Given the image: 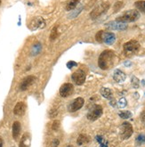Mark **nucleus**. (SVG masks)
Returning <instances> with one entry per match:
<instances>
[{"instance_id":"f257e3e1","label":"nucleus","mask_w":145,"mask_h":147,"mask_svg":"<svg viewBox=\"0 0 145 147\" xmlns=\"http://www.w3.org/2000/svg\"><path fill=\"white\" fill-rule=\"evenodd\" d=\"M116 62V55L111 50H105L101 54L98 60V65L101 70H109Z\"/></svg>"},{"instance_id":"f03ea898","label":"nucleus","mask_w":145,"mask_h":147,"mask_svg":"<svg viewBox=\"0 0 145 147\" xmlns=\"http://www.w3.org/2000/svg\"><path fill=\"white\" fill-rule=\"evenodd\" d=\"M140 17V13L137 10H128L125 12L123 14H121L117 18V22H122V23H127V22H133L138 20Z\"/></svg>"},{"instance_id":"7ed1b4c3","label":"nucleus","mask_w":145,"mask_h":147,"mask_svg":"<svg viewBox=\"0 0 145 147\" xmlns=\"http://www.w3.org/2000/svg\"><path fill=\"white\" fill-rule=\"evenodd\" d=\"M101 115H102V107L99 105H95L88 111L87 117L89 120L95 121V120L98 119Z\"/></svg>"},{"instance_id":"20e7f679","label":"nucleus","mask_w":145,"mask_h":147,"mask_svg":"<svg viewBox=\"0 0 145 147\" xmlns=\"http://www.w3.org/2000/svg\"><path fill=\"white\" fill-rule=\"evenodd\" d=\"M140 48V44L136 40H130L124 45V51L126 55H134L138 52Z\"/></svg>"},{"instance_id":"39448f33","label":"nucleus","mask_w":145,"mask_h":147,"mask_svg":"<svg viewBox=\"0 0 145 147\" xmlns=\"http://www.w3.org/2000/svg\"><path fill=\"white\" fill-rule=\"evenodd\" d=\"M109 5L108 2H104L100 4L98 6H96L95 9L93 10V12L91 13V17L93 19H95L97 17H99L100 15H101L102 13H104L105 12H107V10L109 9Z\"/></svg>"},{"instance_id":"423d86ee","label":"nucleus","mask_w":145,"mask_h":147,"mask_svg":"<svg viewBox=\"0 0 145 147\" xmlns=\"http://www.w3.org/2000/svg\"><path fill=\"white\" fill-rule=\"evenodd\" d=\"M133 134V127L129 122H124L120 127V136L122 139L126 140L132 136Z\"/></svg>"},{"instance_id":"0eeeda50","label":"nucleus","mask_w":145,"mask_h":147,"mask_svg":"<svg viewBox=\"0 0 145 147\" xmlns=\"http://www.w3.org/2000/svg\"><path fill=\"white\" fill-rule=\"evenodd\" d=\"M71 79L76 83V85L81 86L86 81V73L82 70H78L72 74Z\"/></svg>"},{"instance_id":"6e6552de","label":"nucleus","mask_w":145,"mask_h":147,"mask_svg":"<svg viewBox=\"0 0 145 147\" xmlns=\"http://www.w3.org/2000/svg\"><path fill=\"white\" fill-rule=\"evenodd\" d=\"M84 102H85V100L82 97L76 98L70 103V105L68 106V111L70 112H74V111H79V109L83 107Z\"/></svg>"},{"instance_id":"1a4fd4ad","label":"nucleus","mask_w":145,"mask_h":147,"mask_svg":"<svg viewBox=\"0 0 145 147\" xmlns=\"http://www.w3.org/2000/svg\"><path fill=\"white\" fill-rule=\"evenodd\" d=\"M73 90H74V88L72 84L65 83L61 86V88H60V94H61L62 97H68L73 93Z\"/></svg>"},{"instance_id":"9d476101","label":"nucleus","mask_w":145,"mask_h":147,"mask_svg":"<svg viewBox=\"0 0 145 147\" xmlns=\"http://www.w3.org/2000/svg\"><path fill=\"white\" fill-rule=\"evenodd\" d=\"M116 40L115 34L112 32H104L101 31V41L104 42L107 45H112Z\"/></svg>"},{"instance_id":"9b49d317","label":"nucleus","mask_w":145,"mask_h":147,"mask_svg":"<svg viewBox=\"0 0 145 147\" xmlns=\"http://www.w3.org/2000/svg\"><path fill=\"white\" fill-rule=\"evenodd\" d=\"M36 78L34 76H28L26 77L25 79L22 80L21 85H20V89L21 91H24V90H27L30 86L33 84V82L35 81Z\"/></svg>"},{"instance_id":"f8f14e48","label":"nucleus","mask_w":145,"mask_h":147,"mask_svg":"<svg viewBox=\"0 0 145 147\" xmlns=\"http://www.w3.org/2000/svg\"><path fill=\"white\" fill-rule=\"evenodd\" d=\"M106 27L110 30H124L127 28V25L126 23H122L119 22H111L106 24Z\"/></svg>"},{"instance_id":"ddd939ff","label":"nucleus","mask_w":145,"mask_h":147,"mask_svg":"<svg viewBox=\"0 0 145 147\" xmlns=\"http://www.w3.org/2000/svg\"><path fill=\"white\" fill-rule=\"evenodd\" d=\"M25 111H26V105L23 102H19L14 106L13 113L17 116H22L25 113Z\"/></svg>"},{"instance_id":"4468645a","label":"nucleus","mask_w":145,"mask_h":147,"mask_svg":"<svg viewBox=\"0 0 145 147\" xmlns=\"http://www.w3.org/2000/svg\"><path fill=\"white\" fill-rule=\"evenodd\" d=\"M31 29L32 30H36V29H38V28H43L45 27V21L43 20V18H41V17H37V18L33 19L31 21Z\"/></svg>"},{"instance_id":"2eb2a0df","label":"nucleus","mask_w":145,"mask_h":147,"mask_svg":"<svg viewBox=\"0 0 145 147\" xmlns=\"http://www.w3.org/2000/svg\"><path fill=\"white\" fill-rule=\"evenodd\" d=\"M126 76L125 72H123L120 70H115V71L113 73V79L116 82H117V83L124 82L126 80Z\"/></svg>"},{"instance_id":"dca6fc26","label":"nucleus","mask_w":145,"mask_h":147,"mask_svg":"<svg viewBox=\"0 0 145 147\" xmlns=\"http://www.w3.org/2000/svg\"><path fill=\"white\" fill-rule=\"evenodd\" d=\"M21 123L19 121H14L13 125V136L14 138V140H18L19 136L21 134Z\"/></svg>"},{"instance_id":"f3484780","label":"nucleus","mask_w":145,"mask_h":147,"mask_svg":"<svg viewBox=\"0 0 145 147\" xmlns=\"http://www.w3.org/2000/svg\"><path fill=\"white\" fill-rule=\"evenodd\" d=\"M30 134H24L21 137V140L20 142V147H30Z\"/></svg>"},{"instance_id":"a211bd4d","label":"nucleus","mask_w":145,"mask_h":147,"mask_svg":"<svg viewBox=\"0 0 145 147\" xmlns=\"http://www.w3.org/2000/svg\"><path fill=\"white\" fill-rule=\"evenodd\" d=\"M100 92H101V94L104 98H107V99H111L112 98V91L110 90L109 88H101Z\"/></svg>"},{"instance_id":"6ab92c4d","label":"nucleus","mask_w":145,"mask_h":147,"mask_svg":"<svg viewBox=\"0 0 145 147\" xmlns=\"http://www.w3.org/2000/svg\"><path fill=\"white\" fill-rule=\"evenodd\" d=\"M89 141H90V137L88 136L85 135V134H81V135H79L78 140H77V144L79 145H83L85 144H87Z\"/></svg>"},{"instance_id":"aec40b11","label":"nucleus","mask_w":145,"mask_h":147,"mask_svg":"<svg viewBox=\"0 0 145 147\" xmlns=\"http://www.w3.org/2000/svg\"><path fill=\"white\" fill-rule=\"evenodd\" d=\"M95 139H96V141L99 143V144H100L101 147H108V146H109L108 141L105 139V138H104L103 136H96Z\"/></svg>"},{"instance_id":"412c9836","label":"nucleus","mask_w":145,"mask_h":147,"mask_svg":"<svg viewBox=\"0 0 145 147\" xmlns=\"http://www.w3.org/2000/svg\"><path fill=\"white\" fill-rule=\"evenodd\" d=\"M134 5L140 12L145 13V1H144V0H141V1L135 2Z\"/></svg>"},{"instance_id":"4be33fe9","label":"nucleus","mask_w":145,"mask_h":147,"mask_svg":"<svg viewBox=\"0 0 145 147\" xmlns=\"http://www.w3.org/2000/svg\"><path fill=\"white\" fill-rule=\"evenodd\" d=\"M79 2V0H69V2H68L67 6H66V9L68 11L74 9V8L77 6V5H78Z\"/></svg>"},{"instance_id":"5701e85b","label":"nucleus","mask_w":145,"mask_h":147,"mask_svg":"<svg viewBox=\"0 0 145 147\" xmlns=\"http://www.w3.org/2000/svg\"><path fill=\"white\" fill-rule=\"evenodd\" d=\"M143 144H145V134H140L136 137V144L141 145Z\"/></svg>"},{"instance_id":"b1692460","label":"nucleus","mask_w":145,"mask_h":147,"mask_svg":"<svg viewBox=\"0 0 145 147\" xmlns=\"http://www.w3.org/2000/svg\"><path fill=\"white\" fill-rule=\"evenodd\" d=\"M119 117L122 118V119H129V118L132 117V113L128 111H121V112H119Z\"/></svg>"},{"instance_id":"393cba45","label":"nucleus","mask_w":145,"mask_h":147,"mask_svg":"<svg viewBox=\"0 0 145 147\" xmlns=\"http://www.w3.org/2000/svg\"><path fill=\"white\" fill-rule=\"evenodd\" d=\"M58 36V33H57V27H54L52 30V32H51V35H50V38L51 40H54Z\"/></svg>"},{"instance_id":"a878e982","label":"nucleus","mask_w":145,"mask_h":147,"mask_svg":"<svg viewBox=\"0 0 145 147\" xmlns=\"http://www.w3.org/2000/svg\"><path fill=\"white\" fill-rule=\"evenodd\" d=\"M117 105H118V107H120V108H124L125 106H126V100L125 98H121L120 100L118 101Z\"/></svg>"},{"instance_id":"bb28decb","label":"nucleus","mask_w":145,"mask_h":147,"mask_svg":"<svg viewBox=\"0 0 145 147\" xmlns=\"http://www.w3.org/2000/svg\"><path fill=\"white\" fill-rule=\"evenodd\" d=\"M132 84L134 88H138L139 86V80L136 77H133L132 78Z\"/></svg>"},{"instance_id":"cd10ccee","label":"nucleus","mask_w":145,"mask_h":147,"mask_svg":"<svg viewBox=\"0 0 145 147\" xmlns=\"http://www.w3.org/2000/svg\"><path fill=\"white\" fill-rule=\"evenodd\" d=\"M76 66H78V63H77L76 62L70 61L69 63H67V67L69 69H72L73 67H76Z\"/></svg>"},{"instance_id":"c85d7f7f","label":"nucleus","mask_w":145,"mask_h":147,"mask_svg":"<svg viewBox=\"0 0 145 147\" xmlns=\"http://www.w3.org/2000/svg\"><path fill=\"white\" fill-rule=\"evenodd\" d=\"M34 48H35V51H33V55H37V54L39 53L40 50H41V45L38 44V45H36L35 47H34Z\"/></svg>"},{"instance_id":"c756f323","label":"nucleus","mask_w":145,"mask_h":147,"mask_svg":"<svg viewBox=\"0 0 145 147\" xmlns=\"http://www.w3.org/2000/svg\"><path fill=\"white\" fill-rule=\"evenodd\" d=\"M59 127H60V121H59V120H55V121L53 123L52 128L54 129V130H57V129L59 128Z\"/></svg>"},{"instance_id":"7c9ffc66","label":"nucleus","mask_w":145,"mask_h":147,"mask_svg":"<svg viewBox=\"0 0 145 147\" xmlns=\"http://www.w3.org/2000/svg\"><path fill=\"white\" fill-rule=\"evenodd\" d=\"M101 31H102V30L98 31V33L96 34V36H95L96 41H98V42H100V43H101Z\"/></svg>"},{"instance_id":"2f4dec72","label":"nucleus","mask_w":145,"mask_h":147,"mask_svg":"<svg viewBox=\"0 0 145 147\" xmlns=\"http://www.w3.org/2000/svg\"><path fill=\"white\" fill-rule=\"evenodd\" d=\"M141 120L143 124H145V111H142L141 113Z\"/></svg>"},{"instance_id":"473e14b6","label":"nucleus","mask_w":145,"mask_h":147,"mask_svg":"<svg viewBox=\"0 0 145 147\" xmlns=\"http://www.w3.org/2000/svg\"><path fill=\"white\" fill-rule=\"evenodd\" d=\"M58 144H59V141L56 139L53 142V144H52V147H58Z\"/></svg>"},{"instance_id":"72a5a7b5","label":"nucleus","mask_w":145,"mask_h":147,"mask_svg":"<svg viewBox=\"0 0 145 147\" xmlns=\"http://www.w3.org/2000/svg\"><path fill=\"white\" fill-rule=\"evenodd\" d=\"M3 144H4V142H3V138L0 136V147H3Z\"/></svg>"},{"instance_id":"f704fd0d","label":"nucleus","mask_w":145,"mask_h":147,"mask_svg":"<svg viewBox=\"0 0 145 147\" xmlns=\"http://www.w3.org/2000/svg\"><path fill=\"white\" fill-rule=\"evenodd\" d=\"M67 147H73V146H72V145H70H70H68V146H67Z\"/></svg>"},{"instance_id":"c9c22d12","label":"nucleus","mask_w":145,"mask_h":147,"mask_svg":"<svg viewBox=\"0 0 145 147\" xmlns=\"http://www.w3.org/2000/svg\"><path fill=\"white\" fill-rule=\"evenodd\" d=\"M0 5H1V0H0Z\"/></svg>"}]
</instances>
